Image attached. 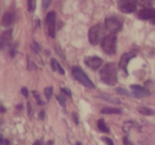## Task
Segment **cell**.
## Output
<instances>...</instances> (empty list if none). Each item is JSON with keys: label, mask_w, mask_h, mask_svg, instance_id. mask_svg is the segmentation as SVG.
<instances>
[{"label": "cell", "mask_w": 155, "mask_h": 145, "mask_svg": "<svg viewBox=\"0 0 155 145\" xmlns=\"http://www.w3.org/2000/svg\"><path fill=\"white\" fill-rule=\"evenodd\" d=\"M101 113H103V114H120L121 110L118 108H110V107H108V108L102 109Z\"/></svg>", "instance_id": "cell-15"}, {"label": "cell", "mask_w": 155, "mask_h": 145, "mask_svg": "<svg viewBox=\"0 0 155 145\" xmlns=\"http://www.w3.org/2000/svg\"><path fill=\"white\" fill-rule=\"evenodd\" d=\"M61 91L63 92V93H65L66 95H68V96H71V92L69 91L68 89H66V88H62V90Z\"/></svg>", "instance_id": "cell-31"}, {"label": "cell", "mask_w": 155, "mask_h": 145, "mask_svg": "<svg viewBox=\"0 0 155 145\" xmlns=\"http://www.w3.org/2000/svg\"><path fill=\"white\" fill-rule=\"evenodd\" d=\"M55 22H56V14L55 12H50L47 14L46 17V24H47L48 33L53 39L55 36Z\"/></svg>", "instance_id": "cell-6"}, {"label": "cell", "mask_w": 155, "mask_h": 145, "mask_svg": "<svg viewBox=\"0 0 155 145\" xmlns=\"http://www.w3.org/2000/svg\"><path fill=\"white\" fill-rule=\"evenodd\" d=\"M56 99H58V102L61 104V106H62V107H65V102H66V100H65V98L63 97V96H61V95L56 96Z\"/></svg>", "instance_id": "cell-25"}, {"label": "cell", "mask_w": 155, "mask_h": 145, "mask_svg": "<svg viewBox=\"0 0 155 145\" xmlns=\"http://www.w3.org/2000/svg\"><path fill=\"white\" fill-rule=\"evenodd\" d=\"M134 57H135V54H134L133 52H127V54H123L122 57L120 58V61H119V67L124 71L125 74L127 73V64H129L130 60H131L132 58H134Z\"/></svg>", "instance_id": "cell-10"}, {"label": "cell", "mask_w": 155, "mask_h": 145, "mask_svg": "<svg viewBox=\"0 0 155 145\" xmlns=\"http://www.w3.org/2000/svg\"><path fill=\"white\" fill-rule=\"evenodd\" d=\"M72 116H73V119H74V123L78 125V124H79V117H78L77 113H75V112H73V113H72Z\"/></svg>", "instance_id": "cell-32"}, {"label": "cell", "mask_w": 155, "mask_h": 145, "mask_svg": "<svg viewBox=\"0 0 155 145\" xmlns=\"http://www.w3.org/2000/svg\"><path fill=\"white\" fill-rule=\"evenodd\" d=\"M135 1L142 7H151L152 5V0H135Z\"/></svg>", "instance_id": "cell-19"}, {"label": "cell", "mask_w": 155, "mask_h": 145, "mask_svg": "<svg viewBox=\"0 0 155 145\" xmlns=\"http://www.w3.org/2000/svg\"><path fill=\"white\" fill-rule=\"evenodd\" d=\"M137 111L142 115H147V116H150V115H154L155 111L152 110V109L148 108V107H139L137 109Z\"/></svg>", "instance_id": "cell-14"}, {"label": "cell", "mask_w": 155, "mask_h": 145, "mask_svg": "<svg viewBox=\"0 0 155 145\" xmlns=\"http://www.w3.org/2000/svg\"><path fill=\"white\" fill-rule=\"evenodd\" d=\"M32 48H33V50H34L35 52H37V54L39 52V46H38V44H37L36 42H34V43L32 44Z\"/></svg>", "instance_id": "cell-27"}, {"label": "cell", "mask_w": 155, "mask_h": 145, "mask_svg": "<svg viewBox=\"0 0 155 145\" xmlns=\"http://www.w3.org/2000/svg\"><path fill=\"white\" fill-rule=\"evenodd\" d=\"M0 111H2V112H5V108L3 106H0Z\"/></svg>", "instance_id": "cell-38"}, {"label": "cell", "mask_w": 155, "mask_h": 145, "mask_svg": "<svg viewBox=\"0 0 155 145\" xmlns=\"http://www.w3.org/2000/svg\"><path fill=\"white\" fill-rule=\"evenodd\" d=\"M116 92L118 94H121V95H124V96H132L133 94H131L129 91H127L125 89H122V88H118L116 89Z\"/></svg>", "instance_id": "cell-21"}, {"label": "cell", "mask_w": 155, "mask_h": 145, "mask_svg": "<svg viewBox=\"0 0 155 145\" xmlns=\"http://www.w3.org/2000/svg\"><path fill=\"white\" fill-rule=\"evenodd\" d=\"M134 127H135V124H134V122H132V121H127L124 124H123L122 129H123V131H124V132H129L130 130H132Z\"/></svg>", "instance_id": "cell-17"}, {"label": "cell", "mask_w": 155, "mask_h": 145, "mask_svg": "<svg viewBox=\"0 0 155 145\" xmlns=\"http://www.w3.org/2000/svg\"><path fill=\"white\" fill-rule=\"evenodd\" d=\"M3 143H5V145H10V143H9V141H8V140H5V142H3Z\"/></svg>", "instance_id": "cell-41"}, {"label": "cell", "mask_w": 155, "mask_h": 145, "mask_svg": "<svg viewBox=\"0 0 155 145\" xmlns=\"http://www.w3.org/2000/svg\"><path fill=\"white\" fill-rule=\"evenodd\" d=\"M105 30H106L105 26H103L101 24H98L96 26L91 27L88 33L89 43L91 45H97L101 41H103V39L105 37V32H106Z\"/></svg>", "instance_id": "cell-2"}, {"label": "cell", "mask_w": 155, "mask_h": 145, "mask_svg": "<svg viewBox=\"0 0 155 145\" xmlns=\"http://www.w3.org/2000/svg\"><path fill=\"white\" fill-rule=\"evenodd\" d=\"M21 94L25 96V97H28L29 92H28V90H27V88H22V89H21Z\"/></svg>", "instance_id": "cell-30"}, {"label": "cell", "mask_w": 155, "mask_h": 145, "mask_svg": "<svg viewBox=\"0 0 155 145\" xmlns=\"http://www.w3.org/2000/svg\"><path fill=\"white\" fill-rule=\"evenodd\" d=\"M56 69H58V71L60 73L61 75H64V74H65V71L63 69V67L61 66V65L58 64V66H56Z\"/></svg>", "instance_id": "cell-29"}, {"label": "cell", "mask_w": 155, "mask_h": 145, "mask_svg": "<svg viewBox=\"0 0 155 145\" xmlns=\"http://www.w3.org/2000/svg\"><path fill=\"white\" fill-rule=\"evenodd\" d=\"M85 63L91 69H98L103 64V61H102V59L98 58V57H88V58L85 59Z\"/></svg>", "instance_id": "cell-9"}, {"label": "cell", "mask_w": 155, "mask_h": 145, "mask_svg": "<svg viewBox=\"0 0 155 145\" xmlns=\"http://www.w3.org/2000/svg\"><path fill=\"white\" fill-rule=\"evenodd\" d=\"M118 5L123 13H133L136 11L135 0H118Z\"/></svg>", "instance_id": "cell-7"}, {"label": "cell", "mask_w": 155, "mask_h": 145, "mask_svg": "<svg viewBox=\"0 0 155 145\" xmlns=\"http://www.w3.org/2000/svg\"><path fill=\"white\" fill-rule=\"evenodd\" d=\"M56 66H58V61H56L55 59H52V60H51L52 71H56Z\"/></svg>", "instance_id": "cell-26"}, {"label": "cell", "mask_w": 155, "mask_h": 145, "mask_svg": "<svg viewBox=\"0 0 155 145\" xmlns=\"http://www.w3.org/2000/svg\"><path fill=\"white\" fill-rule=\"evenodd\" d=\"M33 96H34V98H35V100H36L37 105H39V106H43L44 102H43V100H41V95H39V94L37 93L36 91H33Z\"/></svg>", "instance_id": "cell-22"}, {"label": "cell", "mask_w": 155, "mask_h": 145, "mask_svg": "<svg viewBox=\"0 0 155 145\" xmlns=\"http://www.w3.org/2000/svg\"><path fill=\"white\" fill-rule=\"evenodd\" d=\"M151 22H152V24L155 25V14H154V17H153L152 19H151Z\"/></svg>", "instance_id": "cell-40"}, {"label": "cell", "mask_w": 155, "mask_h": 145, "mask_svg": "<svg viewBox=\"0 0 155 145\" xmlns=\"http://www.w3.org/2000/svg\"><path fill=\"white\" fill-rule=\"evenodd\" d=\"M14 22V16L12 13H10V12H7V13L3 15L2 17V20H1V25H2L3 27H10L12 24H13Z\"/></svg>", "instance_id": "cell-13"}, {"label": "cell", "mask_w": 155, "mask_h": 145, "mask_svg": "<svg viewBox=\"0 0 155 145\" xmlns=\"http://www.w3.org/2000/svg\"><path fill=\"white\" fill-rule=\"evenodd\" d=\"M44 117H45V111H41V112H39V119H43Z\"/></svg>", "instance_id": "cell-37"}, {"label": "cell", "mask_w": 155, "mask_h": 145, "mask_svg": "<svg viewBox=\"0 0 155 145\" xmlns=\"http://www.w3.org/2000/svg\"><path fill=\"white\" fill-rule=\"evenodd\" d=\"M47 145H53V142H52V141H49V142L47 143Z\"/></svg>", "instance_id": "cell-43"}, {"label": "cell", "mask_w": 155, "mask_h": 145, "mask_svg": "<svg viewBox=\"0 0 155 145\" xmlns=\"http://www.w3.org/2000/svg\"><path fill=\"white\" fill-rule=\"evenodd\" d=\"M51 1L52 0H43V9L47 10L50 7V5H51Z\"/></svg>", "instance_id": "cell-24"}, {"label": "cell", "mask_w": 155, "mask_h": 145, "mask_svg": "<svg viewBox=\"0 0 155 145\" xmlns=\"http://www.w3.org/2000/svg\"><path fill=\"white\" fill-rule=\"evenodd\" d=\"M3 142H5V140L2 138H0V144H3Z\"/></svg>", "instance_id": "cell-42"}, {"label": "cell", "mask_w": 155, "mask_h": 145, "mask_svg": "<svg viewBox=\"0 0 155 145\" xmlns=\"http://www.w3.org/2000/svg\"><path fill=\"white\" fill-rule=\"evenodd\" d=\"M33 145H41V142H39V141H35V143Z\"/></svg>", "instance_id": "cell-39"}, {"label": "cell", "mask_w": 155, "mask_h": 145, "mask_svg": "<svg viewBox=\"0 0 155 145\" xmlns=\"http://www.w3.org/2000/svg\"><path fill=\"white\" fill-rule=\"evenodd\" d=\"M99 97L102 98V99H104V100H106V102H113V104H120V100L117 99V98L112 97V96L107 95V94H102V95H100Z\"/></svg>", "instance_id": "cell-16"}, {"label": "cell", "mask_w": 155, "mask_h": 145, "mask_svg": "<svg viewBox=\"0 0 155 145\" xmlns=\"http://www.w3.org/2000/svg\"><path fill=\"white\" fill-rule=\"evenodd\" d=\"M104 26L112 33H117L122 29V22L117 17H115V16H112V17L106 18Z\"/></svg>", "instance_id": "cell-5"}, {"label": "cell", "mask_w": 155, "mask_h": 145, "mask_svg": "<svg viewBox=\"0 0 155 145\" xmlns=\"http://www.w3.org/2000/svg\"><path fill=\"white\" fill-rule=\"evenodd\" d=\"M98 128H99L100 131L106 132V133H108V132H110L108 127L105 125V122H104L103 119H99V122H98Z\"/></svg>", "instance_id": "cell-18"}, {"label": "cell", "mask_w": 155, "mask_h": 145, "mask_svg": "<svg viewBox=\"0 0 155 145\" xmlns=\"http://www.w3.org/2000/svg\"><path fill=\"white\" fill-rule=\"evenodd\" d=\"M102 140H103L104 142H105L107 145H114V143H113L112 139H110V138H102Z\"/></svg>", "instance_id": "cell-28"}, {"label": "cell", "mask_w": 155, "mask_h": 145, "mask_svg": "<svg viewBox=\"0 0 155 145\" xmlns=\"http://www.w3.org/2000/svg\"><path fill=\"white\" fill-rule=\"evenodd\" d=\"M75 145H82V143H81V142H77V144H75Z\"/></svg>", "instance_id": "cell-44"}, {"label": "cell", "mask_w": 155, "mask_h": 145, "mask_svg": "<svg viewBox=\"0 0 155 145\" xmlns=\"http://www.w3.org/2000/svg\"><path fill=\"white\" fill-rule=\"evenodd\" d=\"M72 74L74 76V78L77 79L80 83H82L84 87L89 88V89H94L95 85L91 81V79L86 76L84 71H82V68L79 66H73L72 67Z\"/></svg>", "instance_id": "cell-4"}, {"label": "cell", "mask_w": 155, "mask_h": 145, "mask_svg": "<svg viewBox=\"0 0 155 145\" xmlns=\"http://www.w3.org/2000/svg\"><path fill=\"white\" fill-rule=\"evenodd\" d=\"M131 89L133 91V96L138 98H142V97H148L151 95V92L149 91L146 88H142L140 85H132Z\"/></svg>", "instance_id": "cell-8"}, {"label": "cell", "mask_w": 155, "mask_h": 145, "mask_svg": "<svg viewBox=\"0 0 155 145\" xmlns=\"http://www.w3.org/2000/svg\"><path fill=\"white\" fill-rule=\"evenodd\" d=\"M28 109H29V115H30V116H32V106H31L30 102L28 104Z\"/></svg>", "instance_id": "cell-35"}, {"label": "cell", "mask_w": 155, "mask_h": 145, "mask_svg": "<svg viewBox=\"0 0 155 145\" xmlns=\"http://www.w3.org/2000/svg\"><path fill=\"white\" fill-rule=\"evenodd\" d=\"M11 36H12L11 29L5 31V32L1 35V37H0V49H2L3 47H5V45H7V44L9 43L10 40H11Z\"/></svg>", "instance_id": "cell-12"}, {"label": "cell", "mask_w": 155, "mask_h": 145, "mask_svg": "<svg viewBox=\"0 0 155 145\" xmlns=\"http://www.w3.org/2000/svg\"><path fill=\"white\" fill-rule=\"evenodd\" d=\"M102 49L105 54H114L116 52L117 48V36L115 33L106 35L102 41Z\"/></svg>", "instance_id": "cell-3"}, {"label": "cell", "mask_w": 155, "mask_h": 145, "mask_svg": "<svg viewBox=\"0 0 155 145\" xmlns=\"http://www.w3.org/2000/svg\"><path fill=\"white\" fill-rule=\"evenodd\" d=\"M123 142H124V144H125V145H133L131 142H130L129 139H127V138H124V139H123Z\"/></svg>", "instance_id": "cell-36"}, {"label": "cell", "mask_w": 155, "mask_h": 145, "mask_svg": "<svg viewBox=\"0 0 155 145\" xmlns=\"http://www.w3.org/2000/svg\"><path fill=\"white\" fill-rule=\"evenodd\" d=\"M28 10L32 13L35 10V0H28Z\"/></svg>", "instance_id": "cell-23"}, {"label": "cell", "mask_w": 155, "mask_h": 145, "mask_svg": "<svg viewBox=\"0 0 155 145\" xmlns=\"http://www.w3.org/2000/svg\"><path fill=\"white\" fill-rule=\"evenodd\" d=\"M100 77L104 83L108 85H115L117 83V71L115 63H107L100 71Z\"/></svg>", "instance_id": "cell-1"}, {"label": "cell", "mask_w": 155, "mask_h": 145, "mask_svg": "<svg viewBox=\"0 0 155 145\" xmlns=\"http://www.w3.org/2000/svg\"><path fill=\"white\" fill-rule=\"evenodd\" d=\"M44 92H45L46 98H47V100L49 102L50 98H51V96H52V92H53V89H52V87H48V88H46Z\"/></svg>", "instance_id": "cell-20"}, {"label": "cell", "mask_w": 155, "mask_h": 145, "mask_svg": "<svg viewBox=\"0 0 155 145\" xmlns=\"http://www.w3.org/2000/svg\"><path fill=\"white\" fill-rule=\"evenodd\" d=\"M10 54H11V57H14L16 54V48H15V46H13V47L11 48V51H10Z\"/></svg>", "instance_id": "cell-34"}, {"label": "cell", "mask_w": 155, "mask_h": 145, "mask_svg": "<svg viewBox=\"0 0 155 145\" xmlns=\"http://www.w3.org/2000/svg\"><path fill=\"white\" fill-rule=\"evenodd\" d=\"M155 14V9H144L141 10L140 12H138L137 16L139 19L147 20V19H152L154 17Z\"/></svg>", "instance_id": "cell-11"}, {"label": "cell", "mask_w": 155, "mask_h": 145, "mask_svg": "<svg viewBox=\"0 0 155 145\" xmlns=\"http://www.w3.org/2000/svg\"><path fill=\"white\" fill-rule=\"evenodd\" d=\"M34 68H36V66L33 64L32 61H29V69H30V71H32V69H34Z\"/></svg>", "instance_id": "cell-33"}]
</instances>
